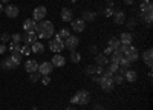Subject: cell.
<instances>
[{
  "instance_id": "6da1fadb",
  "label": "cell",
  "mask_w": 153,
  "mask_h": 110,
  "mask_svg": "<svg viewBox=\"0 0 153 110\" xmlns=\"http://www.w3.org/2000/svg\"><path fill=\"white\" fill-rule=\"evenodd\" d=\"M35 34L38 38H51L54 35V23L52 21H48V20H42L40 23L37 24V29H35Z\"/></svg>"
},
{
  "instance_id": "7a4b0ae2",
  "label": "cell",
  "mask_w": 153,
  "mask_h": 110,
  "mask_svg": "<svg viewBox=\"0 0 153 110\" xmlns=\"http://www.w3.org/2000/svg\"><path fill=\"white\" fill-rule=\"evenodd\" d=\"M49 49L54 54H61V51H65V40L60 38V37L55 34V37L49 41Z\"/></svg>"
},
{
  "instance_id": "3957f363",
  "label": "cell",
  "mask_w": 153,
  "mask_h": 110,
  "mask_svg": "<svg viewBox=\"0 0 153 110\" xmlns=\"http://www.w3.org/2000/svg\"><path fill=\"white\" fill-rule=\"evenodd\" d=\"M75 101H76V104H81V106L89 104V101H91V93H89L87 90H80V92H76Z\"/></svg>"
},
{
  "instance_id": "277c9868",
  "label": "cell",
  "mask_w": 153,
  "mask_h": 110,
  "mask_svg": "<svg viewBox=\"0 0 153 110\" xmlns=\"http://www.w3.org/2000/svg\"><path fill=\"white\" fill-rule=\"evenodd\" d=\"M78 44H80V40H78V37H75V35H69L65 40V49H69L71 52L75 51Z\"/></svg>"
},
{
  "instance_id": "5b68a950",
  "label": "cell",
  "mask_w": 153,
  "mask_h": 110,
  "mask_svg": "<svg viewBox=\"0 0 153 110\" xmlns=\"http://www.w3.org/2000/svg\"><path fill=\"white\" fill-rule=\"evenodd\" d=\"M46 14H48V9L46 6H37L32 12V18L35 21H42L43 18H46Z\"/></svg>"
},
{
  "instance_id": "8992f818",
  "label": "cell",
  "mask_w": 153,
  "mask_h": 110,
  "mask_svg": "<svg viewBox=\"0 0 153 110\" xmlns=\"http://www.w3.org/2000/svg\"><path fill=\"white\" fill-rule=\"evenodd\" d=\"M100 86H101V89H103L106 93H110V92H113V87H115V84H113V81L112 80H109V78H104L103 75H101V81H100Z\"/></svg>"
},
{
  "instance_id": "52a82bcc",
  "label": "cell",
  "mask_w": 153,
  "mask_h": 110,
  "mask_svg": "<svg viewBox=\"0 0 153 110\" xmlns=\"http://www.w3.org/2000/svg\"><path fill=\"white\" fill-rule=\"evenodd\" d=\"M52 70H54V64L51 63V61H45V63H42L38 66V73H40V75H49Z\"/></svg>"
},
{
  "instance_id": "ba28073f",
  "label": "cell",
  "mask_w": 153,
  "mask_h": 110,
  "mask_svg": "<svg viewBox=\"0 0 153 110\" xmlns=\"http://www.w3.org/2000/svg\"><path fill=\"white\" fill-rule=\"evenodd\" d=\"M5 14L9 17V18H16V17H19V6H16V5H8V6H5Z\"/></svg>"
},
{
  "instance_id": "9c48e42d",
  "label": "cell",
  "mask_w": 153,
  "mask_h": 110,
  "mask_svg": "<svg viewBox=\"0 0 153 110\" xmlns=\"http://www.w3.org/2000/svg\"><path fill=\"white\" fill-rule=\"evenodd\" d=\"M38 64L35 60H28L26 63H25V70H26L28 73H34V72H38Z\"/></svg>"
},
{
  "instance_id": "30bf717a",
  "label": "cell",
  "mask_w": 153,
  "mask_h": 110,
  "mask_svg": "<svg viewBox=\"0 0 153 110\" xmlns=\"http://www.w3.org/2000/svg\"><path fill=\"white\" fill-rule=\"evenodd\" d=\"M23 29L26 31V32H35V29H37V21H35L34 18L25 20V21H23Z\"/></svg>"
},
{
  "instance_id": "8fae6325",
  "label": "cell",
  "mask_w": 153,
  "mask_h": 110,
  "mask_svg": "<svg viewBox=\"0 0 153 110\" xmlns=\"http://www.w3.org/2000/svg\"><path fill=\"white\" fill-rule=\"evenodd\" d=\"M37 38H38V37H37L35 32H25V34L22 35V40L26 43V44H29V46H31L32 43H35Z\"/></svg>"
},
{
  "instance_id": "7c38bea8",
  "label": "cell",
  "mask_w": 153,
  "mask_h": 110,
  "mask_svg": "<svg viewBox=\"0 0 153 110\" xmlns=\"http://www.w3.org/2000/svg\"><path fill=\"white\" fill-rule=\"evenodd\" d=\"M71 24H72V29H74L75 32H83V31L86 29V21H83L81 18H78V20H72Z\"/></svg>"
},
{
  "instance_id": "4fadbf2b",
  "label": "cell",
  "mask_w": 153,
  "mask_h": 110,
  "mask_svg": "<svg viewBox=\"0 0 153 110\" xmlns=\"http://www.w3.org/2000/svg\"><path fill=\"white\" fill-rule=\"evenodd\" d=\"M51 63L54 64V67H63L66 64V58L63 57V55H60V54H55L54 57H52V61Z\"/></svg>"
},
{
  "instance_id": "5bb4252c",
  "label": "cell",
  "mask_w": 153,
  "mask_h": 110,
  "mask_svg": "<svg viewBox=\"0 0 153 110\" xmlns=\"http://www.w3.org/2000/svg\"><path fill=\"white\" fill-rule=\"evenodd\" d=\"M152 58H153V51H152V49H147V51L143 54V60H144L146 66H147V67H150V69H152V66H153Z\"/></svg>"
},
{
  "instance_id": "9a60e30c",
  "label": "cell",
  "mask_w": 153,
  "mask_h": 110,
  "mask_svg": "<svg viewBox=\"0 0 153 110\" xmlns=\"http://www.w3.org/2000/svg\"><path fill=\"white\" fill-rule=\"evenodd\" d=\"M31 52H34V54H37V55H42V54L45 52V44L40 43V41L32 43V44H31Z\"/></svg>"
},
{
  "instance_id": "2e32d148",
  "label": "cell",
  "mask_w": 153,
  "mask_h": 110,
  "mask_svg": "<svg viewBox=\"0 0 153 110\" xmlns=\"http://www.w3.org/2000/svg\"><path fill=\"white\" fill-rule=\"evenodd\" d=\"M72 18H74V12L69 8H63L61 9V20L69 23V21H72Z\"/></svg>"
},
{
  "instance_id": "e0dca14e",
  "label": "cell",
  "mask_w": 153,
  "mask_h": 110,
  "mask_svg": "<svg viewBox=\"0 0 153 110\" xmlns=\"http://www.w3.org/2000/svg\"><path fill=\"white\" fill-rule=\"evenodd\" d=\"M126 57L129 58L130 61H136V60L139 58V52H138V49H136L135 46H130V49H129V52L126 54Z\"/></svg>"
},
{
  "instance_id": "ac0fdd59",
  "label": "cell",
  "mask_w": 153,
  "mask_h": 110,
  "mask_svg": "<svg viewBox=\"0 0 153 110\" xmlns=\"http://www.w3.org/2000/svg\"><path fill=\"white\" fill-rule=\"evenodd\" d=\"M113 21L117 23V24H123L124 21H126V14L123 11H117V12H113Z\"/></svg>"
},
{
  "instance_id": "d6986e66",
  "label": "cell",
  "mask_w": 153,
  "mask_h": 110,
  "mask_svg": "<svg viewBox=\"0 0 153 110\" xmlns=\"http://www.w3.org/2000/svg\"><path fill=\"white\" fill-rule=\"evenodd\" d=\"M120 41H121L123 44H132L133 37H132V34H130V32H123V34H121V37H120Z\"/></svg>"
},
{
  "instance_id": "ffe728a7",
  "label": "cell",
  "mask_w": 153,
  "mask_h": 110,
  "mask_svg": "<svg viewBox=\"0 0 153 110\" xmlns=\"http://www.w3.org/2000/svg\"><path fill=\"white\" fill-rule=\"evenodd\" d=\"M124 80L126 81H129V83H135L136 80H138V73L135 72V70H127L126 72V75H124Z\"/></svg>"
},
{
  "instance_id": "44dd1931",
  "label": "cell",
  "mask_w": 153,
  "mask_h": 110,
  "mask_svg": "<svg viewBox=\"0 0 153 110\" xmlns=\"http://www.w3.org/2000/svg\"><path fill=\"white\" fill-rule=\"evenodd\" d=\"M95 61H97V66H103L104 67L109 63V58L106 55H103V54H98V55H95Z\"/></svg>"
},
{
  "instance_id": "7402d4cb",
  "label": "cell",
  "mask_w": 153,
  "mask_h": 110,
  "mask_svg": "<svg viewBox=\"0 0 153 110\" xmlns=\"http://www.w3.org/2000/svg\"><path fill=\"white\" fill-rule=\"evenodd\" d=\"M95 18H97V14H95V12H91V11H84L83 16H81L83 21H94Z\"/></svg>"
},
{
  "instance_id": "603a6c76",
  "label": "cell",
  "mask_w": 153,
  "mask_h": 110,
  "mask_svg": "<svg viewBox=\"0 0 153 110\" xmlns=\"http://www.w3.org/2000/svg\"><path fill=\"white\" fill-rule=\"evenodd\" d=\"M120 38H117V37H112V38L107 41V46L112 47V51H118V47H120Z\"/></svg>"
},
{
  "instance_id": "cb8c5ba5",
  "label": "cell",
  "mask_w": 153,
  "mask_h": 110,
  "mask_svg": "<svg viewBox=\"0 0 153 110\" xmlns=\"http://www.w3.org/2000/svg\"><path fill=\"white\" fill-rule=\"evenodd\" d=\"M152 0H143L141 5H139V9H141V12H146V11H152Z\"/></svg>"
},
{
  "instance_id": "d4e9b609",
  "label": "cell",
  "mask_w": 153,
  "mask_h": 110,
  "mask_svg": "<svg viewBox=\"0 0 153 110\" xmlns=\"http://www.w3.org/2000/svg\"><path fill=\"white\" fill-rule=\"evenodd\" d=\"M141 18H143L144 21H147V24H150V23H152V20H153V11L141 12Z\"/></svg>"
},
{
  "instance_id": "484cf974",
  "label": "cell",
  "mask_w": 153,
  "mask_h": 110,
  "mask_svg": "<svg viewBox=\"0 0 153 110\" xmlns=\"http://www.w3.org/2000/svg\"><path fill=\"white\" fill-rule=\"evenodd\" d=\"M130 63L132 61L127 58L126 55H121V60H120V63H118V66H121V67H126V69H129L130 67Z\"/></svg>"
},
{
  "instance_id": "4316f807",
  "label": "cell",
  "mask_w": 153,
  "mask_h": 110,
  "mask_svg": "<svg viewBox=\"0 0 153 110\" xmlns=\"http://www.w3.org/2000/svg\"><path fill=\"white\" fill-rule=\"evenodd\" d=\"M120 60H121V54L118 51H113L110 54V63H115V64H118L120 63Z\"/></svg>"
},
{
  "instance_id": "83f0119b",
  "label": "cell",
  "mask_w": 153,
  "mask_h": 110,
  "mask_svg": "<svg viewBox=\"0 0 153 110\" xmlns=\"http://www.w3.org/2000/svg\"><path fill=\"white\" fill-rule=\"evenodd\" d=\"M60 38H63V40H66L68 37L71 35V29H68V28H61L60 31H58V34H57Z\"/></svg>"
},
{
  "instance_id": "f1b7e54d",
  "label": "cell",
  "mask_w": 153,
  "mask_h": 110,
  "mask_svg": "<svg viewBox=\"0 0 153 110\" xmlns=\"http://www.w3.org/2000/svg\"><path fill=\"white\" fill-rule=\"evenodd\" d=\"M71 61L72 63H80L81 61V54L76 52V51H72L71 52Z\"/></svg>"
},
{
  "instance_id": "f546056e",
  "label": "cell",
  "mask_w": 153,
  "mask_h": 110,
  "mask_svg": "<svg viewBox=\"0 0 153 110\" xmlns=\"http://www.w3.org/2000/svg\"><path fill=\"white\" fill-rule=\"evenodd\" d=\"M22 52H20V47L17 49V51H14V52H12V55H11V58L12 60H16L17 61V63H22Z\"/></svg>"
},
{
  "instance_id": "4dcf8cb0",
  "label": "cell",
  "mask_w": 153,
  "mask_h": 110,
  "mask_svg": "<svg viewBox=\"0 0 153 110\" xmlns=\"http://www.w3.org/2000/svg\"><path fill=\"white\" fill-rule=\"evenodd\" d=\"M113 84H123L126 80H124V77L123 75H120V73H113Z\"/></svg>"
},
{
  "instance_id": "1f68e13d",
  "label": "cell",
  "mask_w": 153,
  "mask_h": 110,
  "mask_svg": "<svg viewBox=\"0 0 153 110\" xmlns=\"http://www.w3.org/2000/svg\"><path fill=\"white\" fill-rule=\"evenodd\" d=\"M20 52H22V55H23V57L31 55V54H32V52H31V46H29V44H25L23 47H20Z\"/></svg>"
},
{
  "instance_id": "d6a6232c",
  "label": "cell",
  "mask_w": 153,
  "mask_h": 110,
  "mask_svg": "<svg viewBox=\"0 0 153 110\" xmlns=\"http://www.w3.org/2000/svg\"><path fill=\"white\" fill-rule=\"evenodd\" d=\"M40 78H42V75H40L38 72L29 73V80H31V83H37V81H40Z\"/></svg>"
},
{
  "instance_id": "836d02e7",
  "label": "cell",
  "mask_w": 153,
  "mask_h": 110,
  "mask_svg": "<svg viewBox=\"0 0 153 110\" xmlns=\"http://www.w3.org/2000/svg\"><path fill=\"white\" fill-rule=\"evenodd\" d=\"M84 72L87 73V75H95V66H92V64L86 66L84 67Z\"/></svg>"
},
{
  "instance_id": "e575fe53",
  "label": "cell",
  "mask_w": 153,
  "mask_h": 110,
  "mask_svg": "<svg viewBox=\"0 0 153 110\" xmlns=\"http://www.w3.org/2000/svg\"><path fill=\"white\" fill-rule=\"evenodd\" d=\"M118 67H120L118 64H115V63H110V64L107 66V70H109L110 73H117V72H118Z\"/></svg>"
},
{
  "instance_id": "d590c367",
  "label": "cell",
  "mask_w": 153,
  "mask_h": 110,
  "mask_svg": "<svg viewBox=\"0 0 153 110\" xmlns=\"http://www.w3.org/2000/svg\"><path fill=\"white\" fill-rule=\"evenodd\" d=\"M8 64H9V69H16V67H19L20 63H17L16 60H12V58L9 57V58H8Z\"/></svg>"
},
{
  "instance_id": "8d00e7d4",
  "label": "cell",
  "mask_w": 153,
  "mask_h": 110,
  "mask_svg": "<svg viewBox=\"0 0 153 110\" xmlns=\"http://www.w3.org/2000/svg\"><path fill=\"white\" fill-rule=\"evenodd\" d=\"M9 38H11V35H9V32H3V34H0V40H2L5 44L9 41Z\"/></svg>"
},
{
  "instance_id": "74e56055",
  "label": "cell",
  "mask_w": 153,
  "mask_h": 110,
  "mask_svg": "<svg viewBox=\"0 0 153 110\" xmlns=\"http://www.w3.org/2000/svg\"><path fill=\"white\" fill-rule=\"evenodd\" d=\"M19 47H20V46H19V43H16V41H11V43H9V47H8V49H9L11 52H14V51H17Z\"/></svg>"
},
{
  "instance_id": "f35d334b",
  "label": "cell",
  "mask_w": 153,
  "mask_h": 110,
  "mask_svg": "<svg viewBox=\"0 0 153 110\" xmlns=\"http://www.w3.org/2000/svg\"><path fill=\"white\" fill-rule=\"evenodd\" d=\"M11 38H12V41L20 43V41H22V35H20V34H12V35H11Z\"/></svg>"
},
{
  "instance_id": "ab89813d",
  "label": "cell",
  "mask_w": 153,
  "mask_h": 110,
  "mask_svg": "<svg viewBox=\"0 0 153 110\" xmlns=\"http://www.w3.org/2000/svg\"><path fill=\"white\" fill-rule=\"evenodd\" d=\"M113 12H115V11H113V8H110V6H109V8H106V9H104V16H106V17H112V16H113Z\"/></svg>"
},
{
  "instance_id": "60d3db41",
  "label": "cell",
  "mask_w": 153,
  "mask_h": 110,
  "mask_svg": "<svg viewBox=\"0 0 153 110\" xmlns=\"http://www.w3.org/2000/svg\"><path fill=\"white\" fill-rule=\"evenodd\" d=\"M40 81H42L45 86H48V84L51 83V78H49V75H43V77L40 78Z\"/></svg>"
},
{
  "instance_id": "b9f144b4",
  "label": "cell",
  "mask_w": 153,
  "mask_h": 110,
  "mask_svg": "<svg viewBox=\"0 0 153 110\" xmlns=\"http://www.w3.org/2000/svg\"><path fill=\"white\" fill-rule=\"evenodd\" d=\"M113 51H112V47H109V46H106V49L103 51V55H106V57H109L110 54H112Z\"/></svg>"
},
{
  "instance_id": "7bdbcfd3",
  "label": "cell",
  "mask_w": 153,
  "mask_h": 110,
  "mask_svg": "<svg viewBox=\"0 0 153 110\" xmlns=\"http://www.w3.org/2000/svg\"><path fill=\"white\" fill-rule=\"evenodd\" d=\"M92 81L100 84V81H101V75H97V73H95V75H92Z\"/></svg>"
},
{
  "instance_id": "ee69618b",
  "label": "cell",
  "mask_w": 153,
  "mask_h": 110,
  "mask_svg": "<svg viewBox=\"0 0 153 110\" xmlns=\"http://www.w3.org/2000/svg\"><path fill=\"white\" fill-rule=\"evenodd\" d=\"M6 49H8V46H6L5 43H2V44H0V54H5Z\"/></svg>"
},
{
  "instance_id": "f6af8a7d",
  "label": "cell",
  "mask_w": 153,
  "mask_h": 110,
  "mask_svg": "<svg viewBox=\"0 0 153 110\" xmlns=\"http://www.w3.org/2000/svg\"><path fill=\"white\" fill-rule=\"evenodd\" d=\"M135 24H136V21H135V20H129V21H127V28L132 29V28L135 26Z\"/></svg>"
},
{
  "instance_id": "bcb514c9",
  "label": "cell",
  "mask_w": 153,
  "mask_h": 110,
  "mask_svg": "<svg viewBox=\"0 0 153 110\" xmlns=\"http://www.w3.org/2000/svg\"><path fill=\"white\" fill-rule=\"evenodd\" d=\"M2 69H5V70H8V69H9V64H8V60H3V61H2Z\"/></svg>"
},
{
  "instance_id": "7dc6e473",
  "label": "cell",
  "mask_w": 153,
  "mask_h": 110,
  "mask_svg": "<svg viewBox=\"0 0 153 110\" xmlns=\"http://www.w3.org/2000/svg\"><path fill=\"white\" fill-rule=\"evenodd\" d=\"M94 110H104V107L101 106V104H95L94 106Z\"/></svg>"
},
{
  "instance_id": "c3c4849f",
  "label": "cell",
  "mask_w": 153,
  "mask_h": 110,
  "mask_svg": "<svg viewBox=\"0 0 153 110\" xmlns=\"http://www.w3.org/2000/svg\"><path fill=\"white\" fill-rule=\"evenodd\" d=\"M123 2H124L126 5H132V3L135 2V0H123Z\"/></svg>"
},
{
  "instance_id": "681fc988",
  "label": "cell",
  "mask_w": 153,
  "mask_h": 110,
  "mask_svg": "<svg viewBox=\"0 0 153 110\" xmlns=\"http://www.w3.org/2000/svg\"><path fill=\"white\" fill-rule=\"evenodd\" d=\"M3 9H5V6H3L2 3H0V14H2V12H3Z\"/></svg>"
},
{
  "instance_id": "f907efd6",
  "label": "cell",
  "mask_w": 153,
  "mask_h": 110,
  "mask_svg": "<svg viewBox=\"0 0 153 110\" xmlns=\"http://www.w3.org/2000/svg\"><path fill=\"white\" fill-rule=\"evenodd\" d=\"M0 3H2V5L3 3H9V0H0Z\"/></svg>"
},
{
  "instance_id": "816d5d0a",
  "label": "cell",
  "mask_w": 153,
  "mask_h": 110,
  "mask_svg": "<svg viewBox=\"0 0 153 110\" xmlns=\"http://www.w3.org/2000/svg\"><path fill=\"white\" fill-rule=\"evenodd\" d=\"M66 110H75V109H74V107H68Z\"/></svg>"
},
{
  "instance_id": "f5cc1de1",
  "label": "cell",
  "mask_w": 153,
  "mask_h": 110,
  "mask_svg": "<svg viewBox=\"0 0 153 110\" xmlns=\"http://www.w3.org/2000/svg\"><path fill=\"white\" fill-rule=\"evenodd\" d=\"M71 2H72V3H75V2H76V0H71Z\"/></svg>"
}]
</instances>
